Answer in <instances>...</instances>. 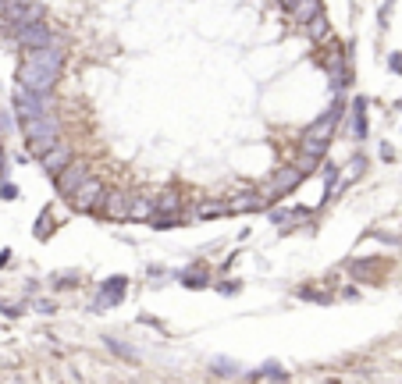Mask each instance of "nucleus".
<instances>
[{
    "label": "nucleus",
    "mask_w": 402,
    "mask_h": 384,
    "mask_svg": "<svg viewBox=\"0 0 402 384\" xmlns=\"http://www.w3.org/2000/svg\"><path fill=\"white\" fill-rule=\"evenodd\" d=\"M210 282V267L203 263V267H193V270H186L182 274V285H189V289H203Z\"/></svg>",
    "instance_id": "17"
},
{
    "label": "nucleus",
    "mask_w": 402,
    "mask_h": 384,
    "mask_svg": "<svg viewBox=\"0 0 402 384\" xmlns=\"http://www.w3.org/2000/svg\"><path fill=\"white\" fill-rule=\"evenodd\" d=\"M4 171H8V150H4V143H0V178H4Z\"/></svg>",
    "instance_id": "30"
},
{
    "label": "nucleus",
    "mask_w": 402,
    "mask_h": 384,
    "mask_svg": "<svg viewBox=\"0 0 402 384\" xmlns=\"http://www.w3.org/2000/svg\"><path fill=\"white\" fill-rule=\"evenodd\" d=\"M11 46L22 50V53H29V50H43V46H57V32H53L43 18H36V22H22L18 32H15V43H11Z\"/></svg>",
    "instance_id": "4"
},
{
    "label": "nucleus",
    "mask_w": 402,
    "mask_h": 384,
    "mask_svg": "<svg viewBox=\"0 0 402 384\" xmlns=\"http://www.w3.org/2000/svg\"><path fill=\"white\" fill-rule=\"evenodd\" d=\"M22 132H25V146H29V153H32V157L46 153L57 139H61V125H57V118H53V114H39V118L22 121Z\"/></svg>",
    "instance_id": "2"
},
{
    "label": "nucleus",
    "mask_w": 402,
    "mask_h": 384,
    "mask_svg": "<svg viewBox=\"0 0 402 384\" xmlns=\"http://www.w3.org/2000/svg\"><path fill=\"white\" fill-rule=\"evenodd\" d=\"M221 213H232V210H228V203H200L193 210L189 221H214V217H221Z\"/></svg>",
    "instance_id": "16"
},
{
    "label": "nucleus",
    "mask_w": 402,
    "mask_h": 384,
    "mask_svg": "<svg viewBox=\"0 0 402 384\" xmlns=\"http://www.w3.org/2000/svg\"><path fill=\"white\" fill-rule=\"evenodd\" d=\"M289 15H292V22H296L299 29H306L317 15H324V4H320V0H299V4L289 8Z\"/></svg>",
    "instance_id": "14"
},
{
    "label": "nucleus",
    "mask_w": 402,
    "mask_h": 384,
    "mask_svg": "<svg viewBox=\"0 0 402 384\" xmlns=\"http://www.w3.org/2000/svg\"><path fill=\"white\" fill-rule=\"evenodd\" d=\"M107 345H110L114 352H118V356H125V359H136V356H139L132 345H125V342H118V338H107Z\"/></svg>",
    "instance_id": "24"
},
{
    "label": "nucleus",
    "mask_w": 402,
    "mask_h": 384,
    "mask_svg": "<svg viewBox=\"0 0 402 384\" xmlns=\"http://www.w3.org/2000/svg\"><path fill=\"white\" fill-rule=\"evenodd\" d=\"M53 228H57L53 210H43V213H39V225H36V239H50V235H53Z\"/></svg>",
    "instance_id": "20"
},
{
    "label": "nucleus",
    "mask_w": 402,
    "mask_h": 384,
    "mask_svg": "<svg viewBox=\"0 0 402 384\" xmlns=\"http://www.w3.org/2000/svg\"><path fill=\"white\" fill-rule=\"evenodd\" d=\"M32 310H36V313H53V303H50V299H36Z\"/></svg>",
    "instance_id": "27"
},
{
    "label": "nucleus",
    "mask_w": 402,
    "mask_h": 384,
    "mask_svg": "<svg viewBox=\"0 0 402 384\" xmlns=\"http://www.w3.org/2000/svg\"><path fill=\"white\" fill-rule=\"evenodd\" d=\"M353 128L360 139L367 135V100H353Z\"/></svg>",
    "instance_id": "19"
},
{
    "label": "nucleus",
    "mask_w": 402,
    "mask_h": 384,
    "mask_svg": "<svg viewBox=\"0 0 402 384\" xmlns=\"http://www.w3.org/2000/svg\"><path fill=\"white\" fill-rule=\"evenodd\" d=\"M214 373H235V363H214Z\"/></svg>",
    "instance_id": "29"
},
{
    "label": "nucleus",
    "mask_w": 402,
    "mask_h": 384,
    "mask_svg": "<svg viewBox=\"0 0 402 384\" xmlns=\"http://www.w3.org/2000/svg\"><path fill=\"white\" fill-rule=\"evenodd\" d=\"M267 206H271V199L260 189H249V185L235 189V196L228 199V210L232 213H253V210H267Z\"/></svg>",
    "instance_id": "7"
},
{
    "label": "nucleus",
    "mask_w": 402,
    "mask_h": 384,
    "mask_svg": "<svg viewBox=\"0 0 402 384\" xmlns=\"http://www.w3.org/2000/svg\"><path fill=\"white\" fill-rule=\"evenodd\" d=\"M39 114H53V96L39 93V89H29V86H15V118L29 121V118H39Z\"/></svg>",
    "instance_id": "3"
},
{
    "label": "nucleus",
    "mask_w": 402,
    "mask_h": 384,
    "mask_svg": "<svg viewBox=\"0 0 402 384\" xmlns=\"http://www.w3.org/2000/svg\"><path fill=\"white\" fill-rule=\"evenodd\" d=\"M68 160H72V146H68L65 139H57V143H53L46 153H39V164H43V171H46L50 178H53L57 171H61Z\"/></svg>",
    "instance_id": "11"
},
{
    "label": "nucleus",
    "mask_w": 402,
    "mask_h": 384,
    "mask_svg": "<svg viewBox=\"0 0 402 384\" xmlns=\"http://www.w3.org/2000/svg\"><path fill=\"white\" fill-rule=\"evenodd\" d=\"M103 192H107V189H103L96 178H89V182H86V185H82V189H79L68 203H72V210H79V213H96V210H100Z\"/></svg>",
    "instance_id": "9"
},
{
    "label": "nucleus",
    "mask_w": 402,
    "mask_h": 384,
    "mask_svg": "<svg viewBox=\"0 0 402 384\" xmlns=\"http://www.w3.org/2000/svg\"><path fill=\"white\" fill-rule=\"evenodd\" d=\"M289 164H296V168L303 171V175H313L320 164H324V157H313V153H306V150H299V157L296 160H289Z\"/></svg>",
    "instance_id": "18"
},
{
    "label": "nucleus",
    "mask_w": 402,
    "mask_h": 384,
    "mask_svg": "<svg viewBox=\"0 0 402 384\" xmlns=\"http://www.w3.org/2000/svg\"><path fill=\"white\" fill-rule=\"evenodd\" d=\"M8 132H11V118H8V111L0 107V143L8 139Z\"/></svg>",
    "instance_id": "25"
},
{
    "label": "nucleus",
    "mask_w": 402,
    "mask_h": 384,
    "mask_svg": "<svg viewBox=\"0 0 402 384\" xmlns=\"http://www.w3.org/2000/svg\"><path fill=\"white\" fill-rule=\"evenodd\" d=\"M381 270H384V263H377V260H349V274L356 282H377Z\"/></svg>",
    "instance_id": "15"
},
{
    "label": "nucleus",
    "mask_w": 402,
    "mask_h": 384,
    "mask_svg": "<svg viewBox=\"0 0 402 384\" xmlns=\"http://www.w3.org/2000/svg\"><path fill=\"white\" fill-rule=\"evenodd\" d=\"M303 178H306V175L296 168V164H289V168H281V171H278V175L264 185V196H267L271 203H274V199H285L289 192H296V189H299V182H303Z\"/></svg>",
    "instance_id": "6"
},
{
    "label": "nucleus",
    "mask_w": 402,
    "mask_h": 384,
    "mask_svg": "<svg viewBox=\"0 0 402 384\" xmlns=\"http://www.w3.org/2000/svg\"><path fill=\"white\" fill-rule=\"evenodd\" d=\"M363 171H367V157H353V164H349V171L342 175V178H346V185H349V182H356V178H360Z\"/></svg>",
    "instance_id": "22"
},
{
    "label": "nucleus",
    "mask_w": 402,
    "mask_h": 384,
    "mask_svg": "<svg viewBox=\"0 0 402 384\" xmlns=\"http://www.w3.org/2000/svg\"><path fill=\"white\" fill-rule=\"evenodd\" d=\"M157 213V203H153V192H129V221L136 225H150Z\"/></svg>",
    "instance_id": "10"
},
{
    "label": "nucleus",
    "mask_w": 402,
    "mask_h": 384,
    "mask_svg": "<svg viewBox=\"0 0 402 384\" xmlns=\"http://www.w3.org/2000/svg\"><path fill=\"white\" fill-rule=\"evenodd\" d=\"M89 178H93V175H89V164H82V160H68L65 168L53 175V185H57V192H61L65 199H72Z\"/></svg>",
    "instance_id": "5"
},
{
    "label": "nucleus",
    "mask_w": 402,
    "mask_h": 384,
    "mask_svg": "<svg viewBox=\"0 0 402 384\" xmlns=\"http://www.w3.org/2000/svg\"><path fill=\"white\" fill-rule=\"evenodd\" d=\"M65 68V50L61 46H43V50H29L22 53V65H18V86L50 93L61 79Z\"/></svg>",
    "instance_id": "1"
},
{
    "label": "nucleus",
    "mask_w": 402,
    "mask_h": 384,
    "mask_svg": "<svg viewBox=\"0 0 402 384\" xmlns=\"http://www.w3.org/2000/svg\"><path fill=\"white\" fill-rule=\"evenodd\" d=\"M217 292H224V296H228V292H239V285H235V282H221Z\"/></svg>",
    "instance_id": "31"
},
{
    "label": "nucleus",
    "mask_w": 402,
    "mask_h": 384,
    "mask_svg": "<svg viewBox=\"0 0 402 384\" xmlns=\"http://www.w3.org/2000/svg\"><path fill=\"white\" fill-rule=\"evenodd\" d=\"M0 196H4V199H15V196H18V189H15L11 182H4V178H0Z\"/></svg>",
    "instance_id": "26"
},
{
    "label": "nucleus",
    "mask_w": 402,
    "mask_h": 384,
    "mask_svg": "<svg viewBox=\"0 0 402 384\" xmlns=\"http://www.w3.org/2000/svg\"><path fill=\"white\" fill-rule=\"evenodd\" d=\"M103 213V221H129V192L122 189H107L103 199H100V210Z\"/></svg>",
    "instance_id": "8"
},
{
    "label": "nucleus",
    "mask_w": 402,
    "mask_h": 384,
    "mask_svg": "<svg viewBox=\"0 0 402 384\" xmlns=\"http://www.w3.org/2000/svg\"><path fill=\"white\" fill-rule=\"evenodd\" d=\"M0 313H4V317H22L25 306H0Z\"/></svg>",
    "instance_id": "28"
},
{
    "label": "nucleus",
    "mask_w": 402,
    "mask_h": 384,
    "mask_svg": "<svg viewBox=\"0 0 402 384\" xmlns=\"http://www.w3.org/2000/svg\"><path fill=\"white\" fill-rule=\"evenodd\" d=\"M281 4H285V8H292V4H299V0H281Z\"/></svg>",
    "instance_id": "32"
},
{
    "label": "nucleus",
    "mask_w": 402,
    "mask_h": 384,
    "mask_svg": "<svg viewBox=\"0 0 402 384\" xmlns=\"http://www.w3.org/2000/svg\"><path fill=\"white\" fill-rule=\"evenodd\" d=\"M306 36H313V39H328V36H331V25H328V18H324V15H317V18L306 25Z\"/></svg>",
    "instance_id": "21"
},
{
    "label": "nucleus",
    "mask_w": 402,
    "mask_h": 384,
    "mask_svg": "<svg viewBox=\"0 0 402 384\" xmlns=\"http://www.w3.org/2000/svg\"><path fill=\"white\" fill-rule=\"evenodd\" d=\"M253 377H289V370H285L281 363H267V366H260V370H253Z\"/></svg>",
    "instance_id": "23"
},
{
    "label": "nucleus",
    "mask_w": 402,
    "mask_h": 384,
    "mask_svg": "<svg viewBox=\"0 0 402 384\" xmlns=\"http://www.w3.org/2000/svg\"><path fill=\"white\" fill-rule=\"evenodd\" d=\"M153 203H157V213H167V217H182V206H186L175 189H157Z\"/></svg>",
    "instance_id": "13"
},
{
    "label": "nucleus",
    "mask_w": 402,
    "mask_h": 384,
    "mask_svg": "<svg viewBox=\"0 0 402 384\" xmlns=\"http://www.w3.org/2000/svg\"><path fill=\"white\" fill-rule=\"evenodd\" d=\"M125 292H129V278H107V282H100L96 310H103V306H110V303H118Z\"/></svg>",
    "instance_id": "12"
}]
</instances>
